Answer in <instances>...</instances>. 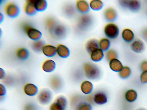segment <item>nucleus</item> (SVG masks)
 I'll return each mask as SVG.
<instances>
[{"mask_svg":"<svg viewBox=\"0 0 147 110\" xmlns=\"http://www.w3.org/2000/svg\"><path fill=\"white\" fill-rule=\"evenodd\" d=\"M84 74L88 79L96 80L100 75V71L98 68L95 64L90 62L85 63L83 66Z\"/></svg>","mask_w":147,"mask_h":110,"instance_id":"nucleus-1","label":"nucleus"},{"mask_svg":"<svg viewBox=\"0 0 147 110\" xmlns=\"http://www.w3.org/2000/svg\"><path fill=\"white\" fill-rule=\"evenodd\" d=\"M75 6L76 9L80 12L85 14L90 9L89 4L85 0H78L76 1Z\"/></svg>","mask_w":147,"mask_h":110,"instance_id":"nucleus-10","label":"nucleus"},{"mask_svg":"<svg viewBox=\"0 0 147 110\" xmlns=\"http://www.w3.org/2000/svg\"><path fill=\"white\" fill-rule=\"evenodd\" d=\"M104 32L105 36L109 39H114L118 36L119 30L117 25L113 22H109L105 26Z\"/></svg>","mask_w":147,"mask_h":110,"instance_id":"nucleus-2","label":"nucleus"},{"mask_svg":"<svg viewBox=\"0 0 147 110\" xmlns=\"http://www.w3.org/2000/svg\"><path fill=\"white\" fill-rule=\"evenodd\" d=\"M24 110H38L36 105L32 103L26 104L24 107Z\"/></svg>","mask_w":147,"mask_h":110,"instance_id":"nucleus-36","label":"nucleus"},{"mask_svg":"<svg viewBox=\"0 0 147 110\" xmlns=\"http://www.w3.org/2000/svg\"><path fill=\"white\" fill-rule=\"evenodd\" d=\"M94 102L98 105H102L106 103L108 99L106 94L102 91L96 92L93 95Z\"/></svg>","mask_w":147,"mask_h":110,"instance_id":"nucleus-8","label":"nucleus"},{"mask_svg":"<svg viewBox=\"0 0 147 110\" xmlns=\"http://www.w3.org/2000/svg\"><path fill=\"white\" fill-rule=\"evenodd\" d=\"M90 54V59L92 61L95 62L100 61L104 56L103 51L99 48L94 50Z\"/></svg>","mask_w":147,"mask_h":110,"instance_id":"nucleus-17","label":"nucleus"},{"mask_svg":"<svg viewBox=\"0 0 147 110\" xmlns=\"http://www.w3.org/2000/svg\"><path fill=\"white\" fill-rule=\"evenodd\" d=\"M104 16L107 21L112 22L116 18L117 13L114 8L111 7H108L105 10Z\"/></svg>","mask_w":147,"mask_h":110,"instance_id":"nucleus-13","label":"nucleus"},{"mask_svg":"<svg viewBox=\"0 0 147 110\" xmlns=\"http://www.w3.org/2000/svg\"><path fill=\"white\" fill-rule=\"evenodd\" d=\"M90 7L94 11H98L100 10L103 7V4L100 0H92L89 3Z\"/></svg>","mask_w":147,"mask_h":110,"instance_id":"nucleus-27","label":"nucleus"},{"mask_svg":"<svg viewBox=\"0 0 147 110\" xmlns=\"http://www.w3.org/2000/svg\"><path fill=\"white\" fill-rule=\"evenodd\" d=\"M6 90L5 86L1 84H0V96H3L6 94Z\"/></svg>","mask_w":147,"mask_h":110,"instance_id":"nucleus-39","label":"nucleus"},{"mask_svg":"<svg viewBox=\"0 0 147 110\" xmlns=\"http://www.w3.org/2000/svg\"><path fill=\"white\" fill-rule=\"evenodd\" d=\"M24 29L28 37L34 41L40 40L42 37L41 32L36 28L30 26L26 25Z\"/></svg>","mask_w":147,"mask_h":110,"instance_id":"nucleus-5","label":"nucleus"},{"mask_svg":"<svg viewBox=\"0 0 147 110\" xmlns=\"http://www.w3.org/2000/svg\"><path fill=\"white\" fill-rule=\"evenodd\" d=\"M60 105L55 102L52 103L49 107V110H64Z\"/></svg>","mask_w":147,"mask_h":110,"instance_id":"nucleus-35","label":"nucleus"},{"mask_svg":"<svg viewBox=\"0 0 147 110\" xmlns=\"http://www.w3.org/2000/svg\"><path fill=\"white\" fill-rule=\"evenodd\" d=\"M92 107L90 103L85 102H81L76 106L75 110H92Z\"/></svg>","mask_w":147,"mask_h":110,"instance_id":"nucleus-32","label":"nucleus"},{"mask_svg":"<svg viewBox=\"0 0 147 110\" xmlns=\"http://www.w3.org/2000/svg\"><path fill=\"white\" fill-rule=\"evenodd\" d=\"M44 45L43 42L40 40L34 41L32 44V47L34 51L39 52L41 51L42 48Z\"/></svg>","mask_w":147,"mask_h":110,"instance_id":"nucleus-30","label":"nucleus"},{"mask_svg":"<svg viewBox=\"0 0 147 110\" xmlns=\"http://www.w3.org/2000/svg\"><path fill=\"white\" fill-rule=\"evenodd\" d=\"M56 53L60 57L65 58L69 56L70 51L66 46L63 44H59L56 47Z\"/></svg>","mask_w":147,"mask_h":110,"instance_id":"nucleus-15","label":"nucleus"},{"mask_svg":"<svg viewBox=\"0 0 147 110\" xmlns=\"http://www.w3.org/2000/svg\"><path fill=\"white\" fill-rule=\"evenodd\" d=\"M16 54L18 59L24 60L27 59L29 56V52L26 48H21L16 50Z\"/></svg>","mask_w":147,"mask_h":110,"instance_id":"nucleus-23","label":"nucleus"},{"mask_svg":"<svg viewBox=\"0 0 147 110\" xmlns=\"http://www.w3.org/2000/svg\"><path fill=\"white\" fill-rule=\"evenodd\" d=\"M52 31L55 36L58 37H63L65 33V28L61 25H56Z\"/></svg>","mask_w":147,"mask_h":110,"instance_id":"nucleus-28","label":"nucleus"},{"mask_svg":"<svg viewBox=\"0 0 147 110\" xmlns=\"http://www.w3.org/2000/svg\"><path fill=\"white\" fill-rule=\"evenodd\" d=\"M23 91L27 95L30 96H33L38 93V89L35 85L30 83L26 84L24 86Z\"/></svg>","mask_w":147,"mask_h":110,"instance_id":"nucleus-9","label":"nucleus"},{"mask_svg":"<svg viewBox=\"0 0 147 110\" xmlns=\"http://www.w3.org/2000/svg\"><path fill=\"white\" fill-rule=\"evenodd\" d=\"M87 100L88 102V103H92V102H94L93 101V96H92L91 95H89L87 97Z\"/></svg>","mask_w":147,"mask_h":110,"instance_id":"nucleus-42","label":"nucleus"},{"mask_svg":"<svg viewBox=\"0 0 147 110\" xmlns=\"http://www.w3.org/2000/svg\"><path fill=\"white\" fill-rule=\"evenodd\" d=\"M50 85L53 90L57 91L60 89L62 87V81L59 77L53 76L50 79Z\"/></svg>","mask_w":147,"mask_h":110,"instance_id":"nucleus-21","label":"nucleus"},{"mask_svg":"<svg viewBox=\"0 0 147 110\" xmlns=\"http://www.w3.org/2000/svg\"><path fill=\"white\" fill-rule=\"evenodd\" d=\"M93 89V85L92 83L88 80L83 81L80 85V89L84 94L89 95L91 93Z\"/></svg>","mask_w":147,"mask_h":110,"instance_id":"nucleus-14","label":"nucleus"},{"mask_svg":"<svg viewBox=\"0 0 147 110\" xmlns=\"http://www.w3.org/2000/svg\"><path fill=\"white\" fill-rule=\"evenodd\" d=\"M140 69L142 71L147 70V60H144L142 61L140 65Z\"/></svg>","mask_w":147,"mask_h":110,"instance_id":"nucleus-38","label":"nucleus"},{"mask_svg":"<svg viewBox=\"0 0 147 110\" xmlns=\"http://www.w3.org/2000/svg\"><path fill=\"white\" fill-rule=\"evenodd\" d=\"M130 48L134 52L140 53L142 52L145 48L144 42L139 39L134 40L131 42Z\"/></svg>","mask_w":147,"mask_h":110,"instance_id":"nucleus-7","label":"nucleus"},{"mask_svg":"<svg viewBox=\"0 0 147 110\" xmlns=\"http://www.w3.org/2000/svg\"><path fill=\"white\" fill-rule=\"evenodd\" d=\"M54 19L52 18H48L46 21V26L47 29L49 30H53L55 26Z\"/></svg>","mask_w":147,"mask_h":110,"instance_id":"nucleus-34","label":"nucleus"},{"mask_svg":"<svg viewBox=\"0 0 147 110\" xmlns=\"http://www.w3.org/2000/svg\"><path fill=\"white\" fill-rule=\"evenodd\" d=\"M53 98L51 91L49 89H44L41 90L38 93L37 99L39 102L43 105L49 103Z\"/></svg>","mask_w":147,"mask_h":110,"instance_id":"nucleus-3","label":"nucleus"},{"mask_svg":"<svg viewBox=\"0 0 147 110\" xmlns=\"http://www.w3.org/2000/svg\"><path fill=\"white\" fill-rule=\"evenodd\" d=\"M137 96L136 91L132 89H128L125 94V99L129 102H132L135 101L137 99Z\"/></svg>","mask_w":147,"mask_h":110,"instance_id":"nucleus-22","label":"nucleus"},{"mask_svg":"<svg viewBox=\"0 0 147 110\" xmlns=\"http://www.w3.org/2000/svg\"><path fill=\"white\" fill-rule=\"evenodd\" d=\"M91 21L92 19L90 16L88 15L84 14L80 17L78 25L82 29L86 28L90 25Z\"/></svg>","mask_w":147,"mask_h":110,"instance_id":"nucleus-19","label":"nucleus"},{"mask_svg":"<svg viewBox=\"0 0 147 110\" xmlns=\"http://www.w3.org/2000/svg\"><path fill=\"white\" fill-rule=\"evenodd\" d=\"M4 11L6 15L11 18L16 17L20 12L18 6L12 2H9L6 4L5 7Z\"/></svg>","mask_w":147,"mask_h":110,"instance_id":"nucleus-6","label":"nucleus"},{"mask_svg":"<svg viewBox=\"0 0 147 110\" xmlns=\"http://www.w3.org/2000/svg\"><path fill=\"white\" fill-rule=\"evenodd\" d=\"M121 36L123 40L128 43L132 42L135 37L133 32L128 28H125L122 30L121 32Z\"/></svg>","mask_w":147,"mask_h":110,"instance_id":"nucleus-11","label":"nucleus"},{"mask_svg":"<svg viewBox=\"0 0 147 110\" xmlns=\"http://www.w3.org/2000/svg\"><path fill=\"white\" fill-rule=\"evenodd\" d=\"M136 110H146L144 109L140 108V109H137Z\"/></svg>","mask_w":147,"mask_h":110,"instance_id":"nucleus-43","label":"nucleus"},{"mask_svg":"<svg viewBox=\"0 0 147 110\" xmlns=\"http://www.w3.org/2000/svg\"><path fill=\"white\" fill-rule=\"evenodd\" d=\"M56 67L55 62L50 59L45 60L43 63L42 68L43 71L47 72H51L54 70Z\"/></svg>","mask_w":147,"mask_h":110,"instance_id":"nucleus-18","label":"nucleus"},{"mask_svg":"<svg viewBox=\"0 0 147 110\" xmlns=\"http://www.w3.org/2000/svg\"><path fill=\"white\" fill-rule=\"evenodd\" d=\"M34 3L37 11H43L47 7V2L45 0H34Z\"/></svg>","mask_w":147,"mask_h":110,"instance_id":"nucleus-26","label":"nucleus"},{"mask_svg":"<svg viewBox=\"0 0 147 110\" xmlns=\"http://www.w3.org/2000/svg\"><path fill=\"white\" fill-rule=\"evenodd\" d=\"M5 73L4 70L2 68L0 69V78L1 79L4 78L5 76Z\"/></svg>","mask_w":147,"mask_h":110,"instance_id":"nucleus-40","label":"nucleus"},{"mask_svg":"<svg viewBox=\"0 0 147 110\" xmlns=\"http://www.w3.org/2000/svg\"><path fill=\"white\" fill-rule=\"evenodd\" d=\"M110 41L107 38H103L98 41V47L104 51H106L109 49L110 46Z\"/></svg>","mask_w":147,"mask_h":110,"instance_id":"nucleus-25","label":"nucleus"},{"mask_svg":"<svg viewBox=\"0 0 147 110\" xmlns=\"http://www.w3.org/2000/svg\"><path fill=\"white\" fill-rule=\"evenodd\" d=\"M131 74V70L129 67L127 66H123L121 70L119 72V75L121 78L125 79L127 78Z\"/></svg>","mask_w":147,"mask_h":110,"instance_id":"nucleus-29","label":"nucleus"},{"mask_svg":"<svg viewBox=\"0 0 147 110\" xmlns=\"http://www.w3.org/2000/svg\"><path fill=\"white\" fill-rule=\"evenodd\" d=\"M142 35L144 38L147 41V28L143 30Z\"/></svg>","mask_w":147,"mask_h":110,"instance_id":"nucleus-41","label":"nucleus"},{"mask_svg":"<svg viewBox=\"0 0 147 110\" xmlns=\"http://www.w3.org/2000/svg\"><path fill=\"white\" fill-rule=\"evenodd\" d=\"M109 64L110 68L112 71L115 72H119L123 67L121 62L117 58L109 61Z\"/></svg>","mask_w":147,"mask_h":110,"instance_id":"nucleus-20","label":"nucleus"},{"mask_svg":"<svg viewBox=\"0 0 147 110\" xmlns=\"http://www.w3.org/2000/svg\"><path fill=\"white\" fill-rule=\"evenodd\" d=\"M98 48V41L95 39H90L86 44V50L90 53Z\"/></svg>","mask_w":147,"mask_h":110,"instance_id":"nucleus-24","label":"nucleus"},{"mask_svg":"<svg viewBox=\"0 0 147 110\" xmlns=\"http://www.w3.org/2000/svg\"><path fill=\"white\" fill-rule=\"evenodd\" d=\"M119 3L123 7L134 12L138 11L141 7L140 2L137 0H121Z\"/></svg>","mask_w":147,"mask_h":110,"instance_id":"nucleus-4","label":"nucleus"},{"mask_svg":"<svg viewBox=\"0 0 147 110\" xmlns=\"http://www.w3.org/2000/svg\"><path fill=\"white\" fill-rule=\"evenodd\" d=\"M24 9L25 13L29 15H34L37 11L34 4V0L27 1L24 5Z\"/></svg>","mask_w":147,"mask_h":110,"instance_id":"nucleus-16","label":"nucleus"},{"mask_svg":"<svg viewBox=\"0 0 147 110\" xmlns=\"http://www.w3.org/2000/svg\"><path fill=\"white\" fill-rule=\"evenodd\" d=\"M55 102L61 106L64 109L66 108L67 105V102L65 97L60 96L57 97L55 100Z\"/></svg>","mask_w":147,"mask_h":110,"instance_id":"nucleus-33","label":"nucleus"},{"mask_svg":"<svg viewBox=\"0 0 147 110\" xmlns=\"http://www.w3.org/2000/svg\"><path fill=\"white\" fill-rule=\"evenodd\" d=\"M41 51L45 56L51 57L55 56L56 53V47L50 44L44 45Z\"/></svg>","mask_w":147,"mask_h":110,"instance_id":"nucleus-12","label":"nucleus"},{"mask_svg":"<svg viewBox=\"0 0 147 110\" xmlns=\"http://www.w3.org/2000/svg\"><path fill=\"white\" fill-rule=\"evenodd\" d=\"M105 56L107 60L110 61L113 59L117 58V54L114 50L109 49L106 51Z\"/></svg>","mask_w":147,"mask_h":110,"instance_id":"nucleus-31","label":"nucleus"},{"mask_svg":"<svg viewBox=\"0 0 147 110\" xmlns=\"http://www.w3.org/2000/svg\"><path fill=\"white\" fill-rule=\"evenodd\" d=\"M140 78L142 82L147 83V70L142 71L141 74Z\"/></svg>","mask_w":147,"mask_h":110,"instance_id":"nucleus-37","label":"nucleus"}]
</instances>
